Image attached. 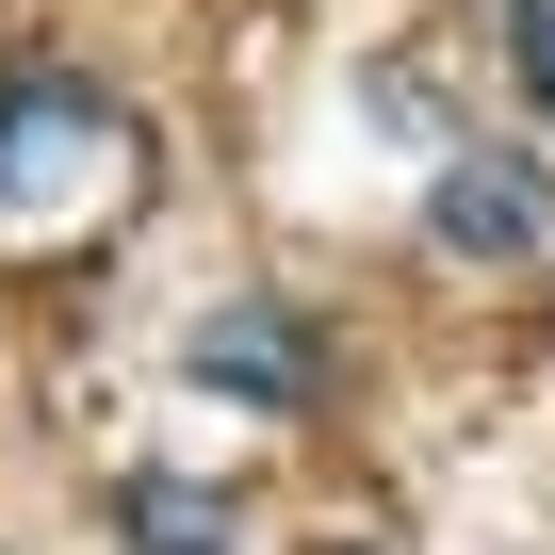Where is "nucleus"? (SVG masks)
<instances>
[{
	"label": "nucleus",
	"instance_id": "obj_2",
	"mask_svg": "<svg viewBox=\"0 0 555 555\" xmlns=\"http://www.w3.org/2000/svg\"><path fill=\"white\" fill-rule=\"evenodd\" d=\"M180 360H196V392H229V409H311V392H327V327L278 311V295H229Z\"/></svg>",
	"mask_w": 555,
	"mask_h": 555
},
{
	"label": "nucleus",
	"instance_id": "obj_5",
	"mask_svg": "<svg viewBox=\"0 0 555 555\" xmlns=\"http://www.w3.org/2000/svg\"><path fill=\"white\" fill-rule=\"evenodd\" d=\"M506 66H522V99L555 115V0H522V34H506Z\"/></svg>",
	"mask_w": 555,
	"mask_h": 555
},
{
	"label": "nucleus",
	"instance_id": "obj_4",
	"mask_svg": "<svg viewBox=\"0 0 555 555\" xmlns=\"http://www.w3.org/2000/svg\"><path fill=\"white\" fill-rule=\"evenodd\" d=\"M115 539H131V555H245V506L196 490V474H131V490H115Z\"/></svg>",
	"mask_w": 555,
	"mask_h": 555
},
{
	"label": "nucleus",
	"instance_id": "obj_6",
	"mask_svg": "<svg viewBox=\"0 0 555 555\" xmlns=\"http://www.w3.org/2000/svg\"><path fill=\"white\" fill-rule=\"evenodd\" d=\"M327 555H376V539H327Z\"/></svg>",
	"mask_w": 555,
	"mask_h": 555
},
{
	"label": "nucleus",
	"instance_id": "obj_3",
	"mask_svg": "<svg viewBox=\"0 0 555 555\" xmlns=\"http://www.w3.org/2000/svg\"><path fill=\"white\" fill-rule=\"evenodd\" d=\"M425 245H441V261H539V245H555V180L506 164V147H457V164L425 180Z\"/></svg>",
	"mask_w": 555,
	"mask_h": 555
},
{
	"label": "nucleus",
	"instance_id": "obj_1",
	"mask_svg": "<svg viewBox=\"0 0 555 555\" xmlns=\"http://www.w3.org/2000/svg\"><path fill=\"white\" fill-rule=\"evenodd\" d=\"M115 147H131V131H115V99H99V82H66V66L0 82V212H50V196H82Z\"/></svg>",
	"mask_w": 555,
	"mask_h": 555
}]
</instances>
